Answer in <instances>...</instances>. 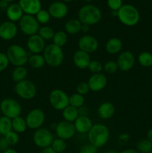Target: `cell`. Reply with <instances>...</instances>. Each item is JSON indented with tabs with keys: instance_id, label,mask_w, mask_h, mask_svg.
<instances>
[{
	"instance_id": "cell-34",
	"label": "cell",
	"mask_w": 152,
	"mask_h": 153,
	"mask_svg": "<svg viewBox=\"0 0 152 153\" xmlns=\"http://www.w3.org/2000/svg\"><path fill=\"white\" fill-rule=\"evenodd\" d=\"M55 31L52 27L48 26V25H43V26L40 27L37 34L46 41V40H52L54 35H55Z\"/></svg>"
},
{
	"instance_id": "cell-57",
	"label": "cell",
	"mask_w": 152,
	"mask_h": 153,
	"mask_svg": "<svg viewBox=\"0 0 152 153\" xmlns=\"http://www.w3.org/2000/svg\"><path fill=\"white\" fill-rule=\"evenodd\" d=\"M148 153H152V152H148Z\"/></svg>"
},
{
	"instance_id": "cell-1",
	"label": "cell",
	"mask_w": 152,
	"mask_h": 153,
	"mask_svg": "<svg viewBox=\"0 0 152 153\" xmlns=\"http://www.w3.org/2000/svg\"><path fill=\"white\" fill-rule=\"evenodd\" d=\"M87 135L89 143L99 149L105 146L108 142L110 131L104 124L95 123L93 124Z\"/></svg>"
},
{
	"instance_id": "cell-53",
	"label": "cell",
	"mask_w": 152,
	"mask_h": 153,
	"mask_svg": "<svg viewBox=\"0 0 152 153\" xmlns=\"http://www.w3.org/2000/svg\"><path fill=\"white\" fill-rule=\"evenodd\" d=\"M103 153H119V152H118L117 151L115 150V149H109V150L105 151V152H104Z\"/></svg>"
},
{
	"instance_id": "cell-6",
	"label": "cell",
	"mask_w": 152,
	"mask_h": 153,
	"mask_svg": "<svg viewBox=\"0 0 152 153\" xmlns=\"http://www.w3.org/2000/svg\"><path fill=\"white\" fill-rule=\"evenodd\" d=\"M22 106L20 103L12 98H5L0 103V111L3 116L13 120L20 116L22 113Z\"/></svg>"
},
{
	"instance_id": "cell-61",
	"label": "cell",
	"mask_w": 152,
	"mask_h": 153,
	"mask_svg": "<svg viewBox=\"0 0 152 153\" xmlns=\"http://www.w3.org/2000/svg\"></svg>"
},
{
	"instance_id": "cell-9",
	"label": "cell",
	"mask_w": 152,
	"mask_h": 153,
	"mask_svg": "<svg viewBox=\"0 0 152 153\" xmlns=\"http://www.w3.org/2000/svg\"><path fill=\"white\" fill-rule=\"evenodd\" d=\"M19 28L25 35L30 37L38 33L40 24L34 16L24 14L19 21Z\"/></svg>"
},
{
	"instance_id": "cell-29",
	"label": "cell",
	"mask_w": 152,
	"mask_h": 153,
	"mask_svg": "<svg viewBox=\"0 0 152 153\" xmlns=\"http://www.w3.org/2000/svg\"><path fill=\"white\" fill-rule=\"evenodd\" d=\"M27 76H28V70L25 68V66L16 67L13 69L11 73L12 79L16 83H18V82H22V81L26 79Z\"/></svg>"
},
{
	"instance_id": "cell-18",
	"label": "cell",
	"mask_w": 152,
	"mask_h": 153,
	"mask_svg": "<svg viewBox=\"0 0 152 153\" xmlns=\"http://www.w3.org/2000/svg\"><path fill=\"white\" fill-rule=\"evenodd\" d=\"M49 13L51 17L56 19H63L68 14L69 8L66 4L63 1H54L49 5Z\"/></svg>"
},
{
	"instance_id": "cell-8",
	"label": "cell",
	"mask_w": 152,
	"mask_h": 153,
	"mask_svg": "<svg viewBox=\"0 0 152 153\" xmlns=\"http://www.w3.org/2000/svg\"><path fill=\"white\" fill-rule=\"evenodd\" d=\"M69 96L63 90L54 89L49 94V101L54 109L62 111L64 108L69 105Z\"/></svg>"
},
{
	"instance_id": "cell-49",
	"label": "cell",
	"mask_w": 152,
	"mask_h": 153,
	"mask_svg": "<svg viewBox=\"0 0 152 153\" xmlns=\"http://www.w3.org/2000/svg\"><path fill=\"white\" fill-rule=\"evenodd\" d=\"M89 25H85V24H82V26H81V31L83 32L84 34L87 33L88 31H89Z\"/></svg>"
},
{
	"instance_id": "cell-21",
	"label": "cell",
	"mask_w": 152,
	"mask_h": 153,
	"mask_svg": "<svg viewBox=\"0 0 152 153\" xmlns=\"http://www.w3.org/2000/svg\"><path fill=\"white\" fill-rule=\"evenodd\" d=\"M73 124L76 132L81 134H88L93 126L92 120L88 116H79Z\"/></svg>"
},
{
	"instance_id": "cell-13",
	"label": "cell",
	"mask_w": 152,
	"mask_h": 153,
	"mask_svg": "<svg viewBox=\"0 0 152 153\" xmlns=\"http://www.w3.org/2000/svg\"><path fill=\"white\" fill-rule=\"evenodd\" d=\"M77 45L80 50L83 51L88 54H91L98 50L99 43L94 36L85 34L79 38Z\"/></svg>"
},
{
	"instance_id": "cell-3",
	"label": "cell",
	"mask_w": 152,
	"mask_h": 153,
	"mask_svg": "<svg viewBox=\"0 0 152 153\" xmlns=\"http://www.w3.org/2000/svg\"><path fill=\"white\" fill-rule=\"evenodd\" d=\"M117 17L123 25L126 26H134L139 22L140 14L138 9L132 4H123L118 10Z\"/></svg>"
},
{
	"instance_id": "cell-52",
	"label": "cell",
	"mask_w": 152,
	"mask_h": 153,
	"mask_svg": "<svg viewBox=\"0 0 152 153\" xmlns=\"http://www.w3.org/2000/svg\"><path fill=\"white\" fill-rule=\"evenodd\" d=\"M2 153H19V152H18L16 150H15V149H10V148H9L8 149H7V150L4 151V152Z\"/></svg>"
},
{
	"instance_id": "cell-32",
	"label": "cell",
	"mask_w": 152,
	"mask_h": 153,
	"mask_svg": "<svg viewBox=\"0 0 152 153\" xmlns=\"http://www.w3.org/2000/svg\"><path fill=\"white\" fill-rule=\"evenodd\" d=\"M84 103V97L77 94V93H75V94H72L71 96H69V105L78 109L80 108L83 107Z\"/></svg>"
},
{
	"instance_id": "cell-36",
	"label": "cell",
	"mask_w": 152,
	"mask_h": 153,
	"mask_svg": "<svg viewBox=\"0 0 152 153\" xmlns=\"http://www.w3.org/2000/svg\"><path fill=\"white\" fill-rule=\"evenodd\" d=\"M137 150L139 153L152 152V143L147 138L139 140L137 144Z\"/></svg>"
},
{
	"instance_id": "cell-44",
	"label": "cell",
	"mask_w": 152,
	"mask_h": 153,
	"mask_svg": "<svg viewBox=\"0 0 152 153\" xmlns=\"http://www.w3.org/2000/svg\"><path fill=\"white\" fill-rule=\"evenodd\" d=\"M98 148L89 143L83 145L80 148L79 153H97L98 152Z\"/></svg>"
},
{
	"instance_id": "cell-12",
	"label": "cell",
	"mask_w": 152,
	"mask_h": 153,
	"mask_svg": "<svg viewBox=\"0 0 152 153\" xmlns=\"http://www.w3.org/2000/svg\"><path fill=\"white\" fill-rule=\"evenodd\" d=\"M55 131L58 137L65 140L72 138L76 133L73 123L66 120H62L56 123Z\"/></svg>"
},
{
	"instance_id": "cell-33",
	"label": "cell",
	"mask_w": 152,
	"mask_h": 153,
	"mask_svg": "<svg viewBox=\"0 0 152 153\" xmlns=\"http://www.w3.org/2000/svg\"><path fill=\"white\" fill-rule=\"evenodd\" d=\"M138 62L143 67H152V53L150 52H142L139 55Z\"/></svg>"
},
{
	"instance_id": "cell-47",
	"label": "cell",
	"mask_w": 152,
	"mask_h": 153,
	"mask_svg": "<svg viewBox=\"0 0 152 153\" xmlns=\"http://www.w3.org/2000/svg\"><path fill=\"white\" fill-rule=\"evenodd\" d=\"M40 153H57V152H55L53 149H52V146H48V147L42 149Z\"/></svg>"
},
{
	"instance_id": "cell-27",
	"label": "cell",
	"mask_w": 152,
	"mask_h": 153,
	"mask_svg": "<svg viewBox=\"0 0 152 153\" xmlns=\"http://www.w3.org/2000/svg\"><path fill=\"white\" fill-rule=\"evenodd\" d=\"M28 128L25 118L19 116L12 120V129L18 134H22Z\"/></svg>"
},
{
	"instance_id": "cell-10",
	"label": "cell",
	"mask_w": 152,
	"mask_h": 153,
	"mask_svg": "<svg viewBox=\"0 0 152 153\" xmlns=\"http://www.w3.org/2000/svg\"><path fill=\"white\" fill-rule=\"evenodd\" d=\"M54 139L52 131L43 127L35 130L33 134V142L37 147L41 149L52 146Z\"/></svg>"
},
{
	"instance_id": "cell-59",
	"label": "cell",
	"mask_w": 152,
	"mask_h": 153,
	"mask_svg": "<svg viewBox=\"0 0 152 153\" xmlns=\"http://www.w3.org/2000/svg\"><path fill=\"white\" fill-rule=\"evenodd\" d=\"M63 153H69V152H63Z\"/></svg>"
},
{
	"instance_id": "cell-23",
	"label": "cell",
	"mask_w": 152,
	"mask_h": 153,
	"mask_svg": "<svg viewBox=\"0 0 152 153\" xmlns=\"http://www.w3.org/2000/svg\"><path fill=\"white\" fill-rule=\"evenodd\" d=\"M6 15L9 21L13 22H19L24 15L22 8L19 4H10L6 9Z\"/></svg>"
},
{
	"instance_id": "cell-16",
	"label": "cell",
	"mask_w": 152,
	"mask_h": 153,
	"mask_svg": "<svg viewBox=\"0 0 152 153\" xmlns=\"http://www.w3.org/2000/svg\"><path fill=\"white\" fill-rule=\"evenodd\" d=\"M90 91L99 92L105 88L107 85V79L102 73L92 74L87 82Z\"/></svg>"
},
{
	"instance_id": "cell-26",
	"label": "cell",
	"mask_w": 152,
	"mask_h": 153,
	"mask_svg": "<svg viewBox=\"0 0 152 153\" xmlns=\"http://www.w3.org/2000/svg\"><path fill=\"white\" fill-rule=\"evenodd\" d=\"M62 117L63 118V120L74 123L79 117L78 109L71 105H68L62 111Z\"/></svg>"
},
{
	"instance_id": "cell-25",
	"label": "cell",
	"mask_w": 152,
	"mask_h": 153,
	"mask_svg": "<svg viewBox=\"0 0 152 153\" xmlns=\"http://www.w3.org/2000/svg\"><path fill=\"white\" fill-rule=\"evenodd\" d=\"M81 26L82 23L78 19H71L66 22L64 28L67 34L74 35L81 31Z\"/></svg>"
},
{
	"instance_id": "cell-2",
	"label": "cell",
	"mask_w": 152,
	"mask_h": 153,
	"mask_svg": "<svg viewBox=\"0 0 152 153\" xmlns=\"http://www.w3.org/2000/svg\"><path fill=\"white\" fill-rule=\"evenodd\" d=\"M77 16L82 24L90 26L98 23L101 19L102 14L100 8L96 5L87 4L80 7Z\"/></svg>"
},
{
	"instance_id": "cell-56",
	"label": "cell",
	"mask_w": 152,
	"mask_h": 153,
	"mask_svg": "<svg viewBox=\"0 0 152 153\" xmlns=\"http://www.w3.org/2000/svg\"><path fill=\"white\" fill-rule=\"evenodd\" d=\"M83 1H86V2H89V1H92V0H83Z\"/></svg>"
},
{
	"instance_id": "cell-55",
	"label": "cell",
	"mask_w": 152,
	"mask_h": 153,
	"mask_svg": "<svg viewBox=\"0 0 152 153\" xmlns=\"http://www.w3.org/2000/svg\"><path fill=\"white\" fill-rule=\"evenodd\" d=\"M6 1H7V2H12V1H15V0H5Z\"/></svg>"
},
{
	"instance_id": "cell-35",
	"label": "cell",
	"mask_w": 152,
	"mask_h": 153,
	"mask_svg": "<svg viewBox=\"0 0 152 153\" xmlns=\"http://www.w3.org/2000/svg\"><path fill=\"white\" fill-rule=\"evenodd\" d=\"M51 146L57 153H63L66 150L67 144L65 140L57 137L54 139Z\"/></svg>"
},
{
	"instance_id": "cell-37",
	"label": "cell",
	"mask_w": 152,
	"mask_h": 153,
	"mask_svg": "<svg viewBox=\"0 0 152 153\" xmlns=\"http://www.w3.org/2000/svg\"><path fill=\"white\" fill-rule=\"evenodd\" d=\"M35 16L36 19L38 21L39 23L42 24V25H46L51 19L50 13H49L48 10H43V9H41Z\"/></svg>"
},
{
	"instance_id": "cell-28",
	"label": "cell",
	"mask_w": 152,
	"mask_h": 153,
	"mask_svg": "<svg viewBox=\"0 0 152 153\" xmlns=\"http://www.w3.org/2000/svg\"><path fill=\"white\" fill-rule=\"evenodd\" d=\"M28 64L32 68L40 69L46 65V61L41 54H31L28 58Z\"/></svg>"
},
{
	"instance_id": "cell-43",
	"label": "cell",
	"mask_w": 152,
	"mask_h": 153,
	"mask_svg": "<svg viewBox=\"0 0 152 153\" xmlns=\"http://www.w3.org/2000/svg\"><path fill=\"white\" fill-rule=\"evenodd\" d=\"M9 64H10V62H9L6 53L0 52V73L6 70Z\"/></svg>"
},
{
	"instance_id": "cell-17",
	"label": "cell",
	"mask_w": 152,
	"mask_h": 153,
	"mask_svg": "<svg viewBox=\"0 0 152 153\" xmlns=\"http://www.w3.org/2000/svg\"><path fill=\"white\" fill-rule=\"evenodd\" d=\"M18 27L15 22L5 21L0 25V38L4 40H10L16 37Z\"/></svg>"
},
{
	"instance_id": "cell-14",
	"label": "cell",
	"mask_w": 152,
	"mask_h": 153,
	"mask_svg": "<svg viewBox=\"0 0 152 153\" xmlns=\"http://www.w3.org/2000/svg\"><path fill=\"white\" fill-rule=\"evenodd\" d=\"M135 56L130 51L122 52L118 56L116 63L119 70L123 72L130 71L135 64Z\"/></svg>"
},
{
	"instance_id": "cell-50",
	"label": "cell",
	"mask_w": 152,
	"mask_h": 153,
	"mask_svg": "<svg viewBox=\"0 0 152 153\" xmlns=\"http://www.w3.org/2000/svg\"><path fill=\"white\" fill-rule=\"evenodd\" d=\"M119 153H139L137 149H124L122 150V152H119Z\"/></svg>"
},
{
	"instance_id": "cell-58",
	"label": "cell",
	"mask_w": 152,
	"mask_h": 153,
	"mask_svg": "<svg viewBox=\"0 0 152 153\" xmlns=\"http://www.w3.org/2000/svg\"><path fill=\"white\" fill-rule=\"evenodd\" d=\"M1 114H0V118H1Z\"/></svg>"
},
{
	"instance_id": "cell-15",
	"label": "cell",
	"mask_w": 152,
	"mask_h": 153,
	"mask_svg": "<svg viewBox=\"0 0 152 153\" xmlns=\"http://www.w3.org/2000/svg\"><path fill=\"white\" fill-rule=\"evenodd\" d=\"M28 50L31 54H40L46 48V41L38 34L28 37L26 42Z\"/></svg>"
},
{
	"instance_id": "cell-31",
	"label": "cell",
	"mask_w": 152,
	"mask_h": 153,
	"mask_svg": "<svg viewBox=\"0 0 152 153\" xmlns=\"http://www.w3.org/2000/svg\"><path fill=\"white\" fill-rule=\"evenodd\" d=\"M12 130V120L7 117L1 116L0 118V135L4 137Z\"/></svg>"
},
{
	"instance_id": "cell-20",
	"label": "cell",
	"mask_w": 152,
	"mask_h": 153,
	"mask_svg": "<svg viewBox=\"0 0 152 153\" xmlns=\"http://www.w3.org/2000/svg\"><path fill=\"white\" fill-rule=\"evenodd\" d=\"M72 61L76 67L80 70H85L88 68L91 59L89 54L78 49L73 54Z\"/></svg>"
},
{
	"instance_id": "cell-60",
	"label": "cell",
	"mask_w": 152,
	"mask_h": 153,
	"mask_svg": "<svg viewBox=\"0 0 152 153\" xmlns=\"http://www.w3.org/2000/svg\"><path fill=\"white\" fill-rule=\"evenodd\" d=\"M0 138H1V137H0Z\"/></svg>"
},
{
	"instance_id": "cell-51",
	"label": "cell",
	"mask_w": 152,
	"mask_h": 153,
	"mask_svg": "<svg viewBox=\"0 0 152 153\" xmlns=\"http://www.w3.org/2000/svg\"><path fill=\"white\" fill-rule=\"evenodd\" d=\"M146 136H147L148 140L152 143V128H151V129H149L148 131Z\"/></svg>"
},
{
	"instance_id": "cell-41",
	"label": "cell",
	"mask_w": 152,
	"mask_h": 153,
	"mask_svg": "<svg viewBox=\"0 0 152 153\" xmlns=\"http://www.w3.org/2000/svg\"><path fill=\"white\" fill-rule=\"evenodd\" d=\"M89 91H90V90H89V85H88L87 82H79L76 86V93L82 96L86 95Z\"/></svg>"
},
{
	"instance_id": "cell-45",
	"label": "cell",
	"mask_w": 152,
	"mask_h": 153,
	"mask_svg": "<svg viewBox=\"0 0 152 153\" xmlns=\"http://www.w3.org/2000/svg\"><path fill=\"white\" fill-rule=\"evenodd\" d=\"M130 140V135L127 133H123L119 135V138H118V141H119V144L120 145H125Z\"/></svg>"
},
{
	"instance_id": "cell-38",
	"label": "cell",
	"mask_w": 152,
	"mask_h": 153,
	"mask_svg": "<svg viewBox=\"0 0 152 153\" xmlns=\"http://www.w3.org/2000/svg\"><path fill=\"white\" fill-rule=\"evenodd\" d=\"M119 70L116 61H108L103 64V70L107 74H114Z\"/></svg>"
},
{
	"instance_id": "cell-39",
	"label": "cell",
	"mask_w": 152,
	"mask_h": 153,
	"mask_svg": "<svg viewBox=\"0 0 152 153\" xmlns=\"http://www.w3.org/2000/svg\"><path fill=\"white\" fill-rule=\"evenodd\" d=\"M87 69L92 74L100 73L103 70V64L99 61H97V60H91Z\"/></svg>"
},
{
	"instance_id": "cell-5",
	"label": "cell",
	"mask_w": 152,
	"mask_h": 153,
	"mask_svg": "<svg viewBox=\"0 0 152 153\" xmlns=\"http://www.w3.org/2000/svg\"><path fill=\"white\" fill-rule=\"evenodd\" d=\"M10 64L16 67H22L28 64L29 55L25 48L18 44L10 45L6 52Z\"/></svg>"
},
{
	"instance_id": "cell-48",
	"label": "cell",
	"mask_w": 152,
	"mask_h": 153,
	"mask_svg": "<svg viewBox=\"0 0 152 153\" xmlns=\"http://www.w3.org/2000/svg\"><path fill=\"white\" fill-rule=\"evenodd\" d=\"M8 6V2L6 1L5 0H1V1H0V8L7 9Z\"/></svg>"
},
{
	"instance_id": "cell-7",
	"label": "cell",
	"mask_w": 152,
	"mask_h": 153,
	"mask_svg": "<svg viewBox=\"0 0 152 153\" xmlns=\"http://www.w3.org/2000/svg\"><path fill=\"white\" fill-rule=\"evenodd\" d=\"M14 91L16 95L25 100H30L34 98L37 94V87L31 80H25L16 83Z\"/></svg>"
},
{
	"instance_id": "cell-30",
	"label": "cell",
	"mask_w": 152,
	"mask_h": 153,
	"mask_svg": "<svg viewBox=\"0 0 152 153\" xmlns=\"http://www.w3.org/2000/svg\"><path fill=\"white\" fill-rule=\"evenodd\" d=\"M67 41H68V35L64 31H56L52 38V43L61 48L66 44Z\"/></svg>"
},
{
	"instance_id": "cell-46",
	"label": "cell",
	"mask_w": 152,
	"mask_h": 153,
	"mask_svg": "<svg viewBox=\"0 0 152 153\" xmlns=\"http://www.w3.org/2000/svg\"><path fill=\"white\" fill-rule=\"evenodd\" d=\"M9 146H10V145L8 144L4 137L0 138V152H4V151L9 149Z\"/></svg>"
},
{
	"instance_id": "cell-54",
	"label": "cell",
	"mask_w": 152,
	"mask_h": 153,
	"mask_svg": "<svg viewBox=\"0 0 152 153\" xmlns=\"http://www.w3.org/2000/svg\"><path fill=\"white\" fill-rule=\"evenodd\" d=\"M73 1V0H62V1H63V2H70V1Z\"/></svg>"
},
{
	"instance_id": "cell-42",
	"label": "cell",
	"mask_w": 152,
	"mask_h": 153,
	"mask_svg": "<svg viewBox=\"0 0 152 153\" xmlns=\"http://www.w3.org/2000/svg\"><path fill=\"white\" fill-rule=\"evenodd\" d=\"M123 5L122 0H107V6L112 11H118Z\"/></svg>"
},
{
	"instance_id": "cell-4",
	"label": "cell",
	"mask_w": 152,
	"mask_h": 153,
	"mask_svg": "<svg viewBox=\"0 0 152 153\" xmlns=\"http://www.w3.org/2000/svg\"><path fill=\"white\" fill-rule=\"evenodd\" d=\"M46 64L51 67H58L63 64L64 60L63 50L61 47L53 43L47 45L43 52Z\"/></svg>"
},
{
	"instance_id": "cell-11",
	"label": "cell",
	"mask_w": 152,
	"mask_h": 153,
	"mask_svg": "<svg viewBox=\"0 0 152 153\" xmlns=\"http://www.w3.org/2000/svg\"><path fill=\"white\" fill-rule=\"evenodd\" d=\"M46 120L44 111L40 108H34L30 111L25 117L27 126L28 128L37 130L41 128Z\"/></svg>"
},
{
	"instance_id": "cell-19",
	"label": "cell",
	"mask_w": 152,
	"mask_h": 153,
	"mask_svg": "<svg viewBox=\"0 0 152 153\" xmlns=\"http://www.w3.org/2000/svg\"><path fill=\"white\" fill-rule=\"evenodd\" d=\"M18 4L22 8L24 14L34 16L42 9L40 0H19Z\"/></svg>"
},
{
	"instance_id": "cell-22",
	"label": "cell",
	"mask_w": 152,
	"mask_h": 153,
	"mask_svg": "<svg viewBox=\"0 0 152 153\" xmlns=\"http://www.w3.org/2000/svg\"><path fill=\"white\" fill-rule=\"evenodd\" d=\"M116 109L114 105L110 102L101 103L98 108V116L102 120H109L114 115Z\"/></svg>"
},
{
	"instance_id": "cell-40",
	"label": "cell",
	"mask_w": 152,
	"mask_h": 153,
	"mask_svg": "<svg viewBox=\"0 0 152 153\" xmlns=\"http://www.w3.org/2000/svg\"><path fill=\"white\" fill-rule=\"evenodd\" d=\"M4 137L5 138V140H7V142L8 143V144L10 145V146H14V145H16L19 141V134L15 132L13 130H12L11 131H10L9 133H7Z\"/></svg>"
},
{
	"instance_id": "cell-24",
	"label": "cell",
	"mask_w": 152,
	"mask_h": 153,
	"mask_svg": "<svg viewBox=\"0 0 152 153\" xmlns=\"http://www.w3.org/2000/svg\"><path fill=\"white\" fill-rule=\"evenodd\" d=\"M123 46L122 41L118 37L109 39L105 44V50L110 55H116L121 52Z\"/></svg>"
}]
</instances>
